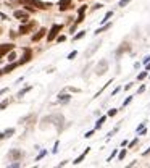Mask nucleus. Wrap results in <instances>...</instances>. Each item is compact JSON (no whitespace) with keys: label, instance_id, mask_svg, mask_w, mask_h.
<instances>
[{"label":"nucleus","instance_id":"obj_1","mask_svg":"<svg viewBox=\"0 0 150 168\" xmlns=\"http://www.w3.org/2000/svg\"><path fill=\"white\" fill-rule=\"evenodd\" d=\"M18 2L24 3L26 7H36V8H42V10L52 7L50 3H44V2H41V0H18Z\"/></svg>","mask_w":150,"mask_h":168},{"label":"nucleus","instance_id":"obj_2","mask_svg":"<svg viewBox=\"0 0 150 168\" xmlns=\"http://www.w3.org/2000/svg\"><path fill=\"white\" fill-rule=\"evenodd\" d=\"M60 31H61V24H53L52 29H50V33H49V36H47V39H49V41H53Z\"/></svg>","mask_w":150,"mask_h":168},{"label":"nucleus","instance_id":"obj_3","mask_svg":"<svg viewBox=\"0 0 150 168\" xmlns=\"http://www.w3.org/2000/svg\"><path fill=\"white\" fill-rule=\"evenodd\" d=\"M12 50H13V45L12 44H2V45H0V58L3 57L5 53L12 52Z\"/></svg>","mask_w":150,"mask_h":168},{"label":"nucleus","instance_id":"obj_4","mask_svg":"<svg viewBox=\"0 0 150 168\" xmlns=\"http://www.w3.org/2000/svg\"><path fill=\"white\" fill-rule=\"evenodd\" d=\"M107 68H108V63H107V60H102V62L97 65V74H103L107 71Z\"/></svg>","mask_w":150,"mask_h":168},{"label":"nucleus","instance_id":"obj_5","mask_svg":"<svg viewBox=\"0 0 150 168\" xmlns=\"http://www.w3.org/2000/svg\"><path fill=\"white\" fill-rule=\"evenodd\" d=\"M34 24H36V23H29V24L21 26V28H20V33H21V34H28V33H31V31L34 29Z\"/></svg>","mask_w":150,"mask_h":168},{"label":"nucleus","instance_id":"obj_6","mask_svg":"<svg viewBox=\"0 0 150 168\" xmlns=\"http://www.w3.org/2000/svg\"><path fill=\"white\" fill-rule=\"evenodd\" d=\"M69 5H71V0H60V2H58V7H60L61 12L68 10V8H69Z\"/></svg>","mask_w":150,"mask_h":168},{"label":"nucleus","instance_id":"obj_7","mask_svg":"<svg viewBox=\"0 0 150 168\" xmlns=\"http://www.w3.org/2000/svg\"><path fill=\"white\" fill-rule=\"evenodd\" d=\"M15 18H18V20H23V21H26L29 18V15L26 12H21V10H16L15 12Z\"/></svg>","mask_w":150,"mask_h":168},{"label":"nucleus","instance_id":"obj_8","mask_svg":"<svg viewBox=\"0 0 150 168\" xmlns=\"http://www.w3.org/2000/svg\"><path fill=\"white\" fill-rule=\"evenodd\" d=\"M29 60H31V50H29V49H26V50H24V57H23V58H21V60H20V63H18V65H23V63H28Z\"/></svg>","mask_w":150,"mask_h":168},{"label":"nucleus","instance_id":"obj_9","mask_svg":"<svg viewBox=\"0 0 150 168\" xmlns=\"http://www.w3.org/2000/svg\"><path fill=\"white\" fill-rule=\"evenodd\" d=\"M45 33H47V31H45V29H44V28H42V29H41V31H39V33H36V34H34V36H33V41H34V42H37V41H41L42 37H44V36H45Z\"/></svg>","mask_w":150,"mask_h":168},{"label":"nucleus","instance_id":"obj_10","mask_svg":"<svg viewBox=\"0 0 150 168\" xmlns=\"http://www.w3.org/2000/svg\"><path fill=\"white\" fill-rule=\"evenodd\" d=\"M87 154H89V147L86 149V152H84V154H81V155L77 157V158H76V160H74V162H73V163H81L82 160L86 158V155H87Z\"/></svg>","mask_w":150,"mask_h":168},{"label":"nucleus","instance_id":"obj_11","mask_svg":"<svg viewBox=\"0 0 150 168\" xmlns=\"http://www.w3.org/2000/svg\"><path fill=\"white\" fill-rule=\"evenodd\" d=\"M16 66H18V63H12V65L5 66V68H3V70H2V71H3V74H5V73H10V71H12V70H15Z\"/></svg>","mask_w":150,"mask_h":168},{"label":"nucleus","instance_id":"obj_12","mask_svg":"<svg viewBox=\"0 0 150 168\" xmlns=\"http://www.w3.org/2000/svg\"><path fill=\"white\" fill-rule=\"evenodd\" d=\"M110 28H111V24H105V26H102V28H98L97 31H95V34L102 33V31H107V29H110Z\"/></svg>","mask_w":150,"mask_h":168},{"label":"nucleus","instance_id":"obj_13","mask_svg":"<svg viewBox=\"0 0 150 168\" xmlns=\"http://www.w3.org/2000/svg\"><path fill=\"white\" fill-rule=\"evenodd\" d=\"M111 15H113V12H108V13H107V15H105V16H103V20H102V23H107V21H108L110 18H111Z\"/></svg>","mask_w":150,"mask_h":168},{"label":"nucleus","instance_id":"obj_14","mask_svg":"<svg viewBox=\"0 0 150 168\" xmlns=\"http://www.w3.org/2000/svg\"><path fill=\"white\" fill-rule=\"evenodd\" d=\"M84 34H86V31H81L79 34H76V36H74V41H77V39H81V37H84Z\"/></svg>","mask_w":150,"mask_h":168},{"label":"nucleus","instance_id":"obj_15","mask_svg":"<svg viewBox=\"0 0 150 168\" xmlns=\"http://www.w3.org/2000/svg\"><path fill=\"white\" fill-rule=\"evenodd\" d=\"M103 121H105V116H102V118L98 120V123H97V126H95V128H97V129H98V128H100L102 124H103Z\"/></svg>","mask_w":150,"mask_h":168},{"label":"nucleus","instance_id":"obj_16","mask_svg":"<svg viewBox=\"0 0 150 168\" xmlns=\"http://www.w3.org/2000/svg\"><path fill=\"white\" fill-rule=\"evenodd\" d=\"M116 108H111V110H108V116H115V115H116Z\"/></svg>","mask_w":150,"mask_h":168},{"label":"nucleus","instance_id":"obj_17","mask_svg":"<svg viewBox=\"0 0 150 168\" xmlns=\"http://www.w3.org/2000/svg\"><path fill=\"white\" fill-rule=\"evenodd\" d=\"M8 103H10V100H5V102H2V103H0V110H3V108L8 105Z\"/></svg>","mask_w":150,"mask_h":168},{"label":"nucleus","instance_id":"obj_18","mask_svg":"<svg viewBox=\"0 0 150 168\" xmlns=\"http://www.w3.org/2000/svg\"><path fill=\"white\" fill-rule=\"evenodd\" d=\"M76 55H77V52H76V50H73V52H71V53L68 55V58H69V60H73V58L76 57Z\"/></svg>","mask_w":150,"mask_h":168},{"label":"nucleus","instance_id":"obj_19","mask_svg":"<svg viewBox=\"0 0 150 168\" xmlns=\"http://www.w3.org/2000/svg\"><path fill=\"white\" fill-rule=\"evenodd\" d=\"M145 76H147V70H145V71H142V73L137 76V79H144V78H145Z\"/></svg>","mask_w":150,"mask_h":168},{"label":"nucleus","instance_id":"obj_20","mask_svg":"<svg viewBox=\"0 0 150 168\" xmlns=\"http://www.w3.org/2000/svg\"><path fill=\"white\" fill-rule=\"evenodd\" d=\"M124 157H126V150H121V152H119V155H118V158H119V160H123Z\"/></svg>","mask_w":150,"mask_h":168},{"label":"nucleus","instance_id":"obj_21","mask_svg":"<svg viewBox=\"0 0 150 168\" xmlns=\"http://www.w3.org/2000/svg\"><path fill=\"white\" fill-rule=\"evenodd\" d=\"M129 2H131V0H121V2H119V7H126Z\"/></svg>","mask_w":150,"mask_h":168},{"label":"nucleus","instance_id":"obj_22","mask_svg":"<svg viewBox=\"0 0 150 168\" xmlns=\"http://www.w3.org/2000/svg\"><path fill=\"white\" fill-rule=\"evenodd\" d=\"M68 99H69V95H60V100H61V102H66Z\"/></svg>","mask_w":150,"mask_h":168},{"label":"nucleus","instance_id":"obj_23","mask_svg":"<svg viewBox=\"0 0 150 168\" xmlns=\"http://www.w3.org/2000/svg\"><path fill=\"white\" fill-rule=\"evenodd\" d=\"M28 90H31V87H26V89H23V90H21V92H20V97H21V95H24L26 92H28Z\"/></svg>","mask_w":150,"mask_h":168},{"label":"nucleus","instance_id":"obj_24","mask_svg":"<svg viewBox=\"0 0 150 168\" xmlns=\"http://www.w3.org/2000/svg\"><path fill=\"white\" fill-rule=\"evenodd\" d=\"M131 100H132V97H128V99L124 100V103H123V107H126L128 103H131Z\"/></svg>","mask_w":150,"mask_h":168},{"label":"nucleus","instance_id":"obj_25","mask_svg":"<svg viewBox=\"0 0 150 168\" xmlns=\"http://www.w3.org/2000/svg\"><path fill=\"white\" fill-rule=\"evenodd\" d=\"M15 58H16V55H15V53H10V57H8V60H10V62H13V60H15Z\"/></svg>","mask_w":150,"mask_h":168},{"label":"nucleus","instance_id":"obj_26","mask_svg":"<svg viewBox=\"0 0 150 168\" xmlns=\"http://www.w3.org/2000/svg\"><path fill=\"white\" fill-rule=\"evenodd\" d=\"M116 154H118V152H116V150H113V152H111V155H110V157H108V162H111V158H113V157H115V155H116Z\"/></svg>","mask_w":150,"mask_h":168},{"label":"nucleus","instance_id":"obj_27","mask_svg":"<svg viewBox=\"0 0 150 168\" xmlns=\"http://www.w3.org/2000/svg\"><path fill=\"white\" fill-rule=\"evenodd\" d=\"M136 144H137V139L131 141V142H129V147H134V146H136Z\"/></svg>","mask_w":150,"mask_h":168},{"label":"nucleus","instance_id":"obj_28","mask_svg":"<svg viewBox=\"0 0 150 168\" xmlns=\"http://www.w3.org/2000/svg\"><path fill=\"white\" fill-rule=\"evenodd\" d=\"M144 90H145V86H140V87H139V94H142Z\"/></svg>","mask_w":150,"mask_h":168},{"label":"nucleus","instance_id":"obj_29","mask_svg":"<svg viewBox=\"0 0 150 168\" xmlns=\"http://www.w3.org/2000/svg\"><path fill=\"white\" fill-rule=\"evenodd\" d=\"M20 155H21L20 152H12V157H20Z\"/></svg>","mask_w":150,"mask_h":168},{"label":"nucleus","instance_id":"obj_30","mask_svg":"<svg viewBox=\"0 0 150 168\" xmlns=\"http://www.w3.org/2000/svg\"><path fill=\"white\" fill-rule=\"evenodd\" d=\"M100 8H102L100 3H98V5H94V10H100Z\"/></svg>","mask_w":150,"mask_h":168},{"label":"nucleus","instance_id":"obj_31","mask_svg":"<svg viewBox=\"0 0 150 168\" xmlns=\"http://www.w3.org/2000/svg\"><path fill=\"white\" fill-rule=\"evenodd\" d=\"M65 39H66L65 36H60V37H58V42H63V41H65Z\"/></svg>","mask_w":150,"mask_h":168},{"label":"nucleus","instance_id":"obj_32","mask_svg":"<svg viewBox=\"0 0 150 168\" xmlns=\"http://www.w3.org/2000/svg\"><path fill=\"white\" fill-rule=\"evenodd\" d=\"M92 134H94V131H89L87 134H86V137H92Z\"/></svg>","mask_w":150,"mask_h":168},{"label":"nucleus","instance_id":"obj_33","mask_svg":"<svg viewBox=\"0 0 150 168\" xmlns=\"http://www.w3.org/2000/svg\"><path fill=\"white\" fill-rule=\"evenodd\" d=\"M10 134H13V129H8V131L5 133V136H10Z\"/></svg>","mask_w":150,"mask_h":168},{"label":"nucleus","instance_id":"obj_34","mask_svg":"<svg viewBox=\"0 0 150 168\" xmlns=\"http://www.w3.org/2000/svg\"><path fill=\"white\" fill-rule=\"evenodd\" d=\"M150 62V55H149V57H145V58H144V63H149Z\"/></svg>","mask_w":150,"mask_h":168},{"label":"nucleus","instance_id":"obj_35","mask_svg":"<svg viewBox=\"0 0 150 168\" xmlns=\"http://www.w3.org/2000/svg\"><path fill=\"white\" fill-rule=\"evenodd\" d=\"M149 154H150V149H149V150H145L144 154H142V155H149Z\"/></svg>","mask_w":150,"mask_h":168},{"label":"nucleus","instance_id":"obj_36","mask_svg":"<svg viewBox=\"0 0 150 168\" xmlns=\"http://www.w3.org/2000/svg\"><path fill=\"white\" fill-rule=\"evenodd\" d=\"M147 71H150V65H149V63H147Z\"/></svg>","mask_w":150,"mask_h":168},{"label":"nucleus","instance_id":"obj_37","mask_svg":"<svg viewBox=\"0 0 150 168\" xmlns=\"http://www.w3.org/2000/svg\"><path fill=\"white\" fill-rule=\"evenodd\" d=\"M2 137H5V134H2V133H0V139H2Z\"/></svg>","mask_w":150,"mask_h":168},{"label":"nucleus","instance_id":"obj_38","mask_svg":"<svg viewBox=\"0 0 150 168\" xmlns=\"http://www.w3.org/2000/svg\"><path fill=\"white\" fill-rule=\"evenodd\" d=\"M2 74H3V71H0V76H2Z\"/></svg>","mask_w":150,"mask_h":168},{"label":"nucleus","instance_id":"obj_39","mask_svg":"<svg viewBox=\"0 0 150 168\" xmlns=\"http://www.w3.org/2000/svg\"><path fill=\"white\" fill-rule=\"evenodd\" d=\"M0 33H2V29H0Z\"/></svg>","mask_w":150,"mask_h":168}]
</instances>
